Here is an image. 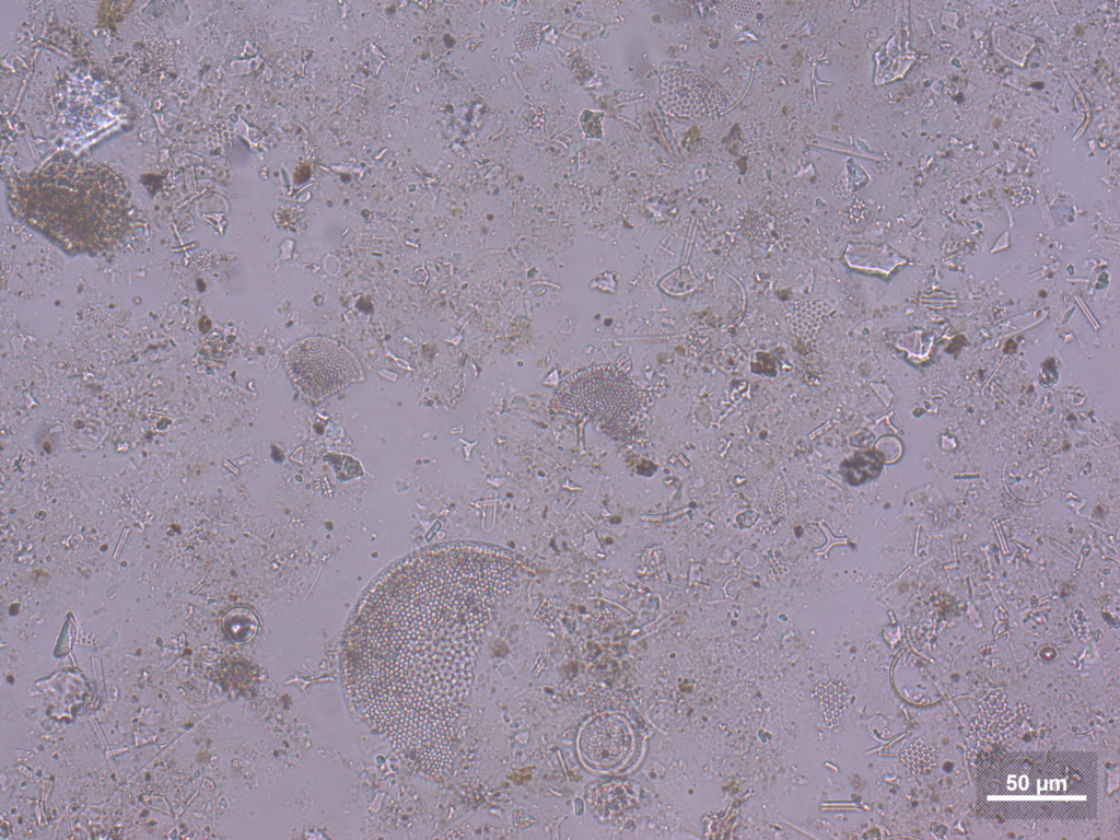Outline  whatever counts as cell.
<instances>
[{
  "instance_id": "1",
  "label": "cell",
  "mask_w": 1120,
  "mask_h": 840,
  "mask_svg": "<svg viewBox=\"0 0 1120 840\" xmlns=\"http://www.w3.org/2000/svg\"><path fill=\"white\" fill-rule=\"evenodd\" d=\"M494 598L480 568L443 546L388 571L362 602L345 650L350 700L393 748L445 770Z\"/></svg>"
},
{
  "instance_id": "2",
  "label": "cell",
  "mask_w": 1120,
  "mask_h": 840,
  "mask_svg": "<svg viewBox=\"0 0 1120 840\" xmlns=\"http://www.w3.org/2000/svg\"><path fill=\"white\" fill-rule=\"evenodd\" d=\"M8 207L69 255L98 254L125 236L130 201L125 180L110 166L58 154L20 174L8 187Z\"/></svg>"
},
{
  "instance_id": "3",
  "label": "cell",
  "mask_w": 1120,
  "mask_h": 840,
  "mask_svg": "<svg viewBox=\"0 0 1120 840\" xmlns=\"http://www.w3.org/2000/svg\"><path fill=\"white\" fill-rule=\"evenodd\" d=\"M978 809L995 819H1088L1097 759L1085 752H995L977 770Z\"/></svg>"
},
{
  "instance_id": "4",
  "label": "cell",
  "mask_w": 1120,
  "mask_h": 840,
  "mask_svg": "<svg viewBox=\"0 0 1120 840\" xmlns=\"http://www.w3.org/2000/svg\"><path fill=\"white\" fill-rule=\"evenodd\" d=\"M645 404L634 383L612 365H596L569 376L552 399L555 409L595 422L610 436L630 438Z\"/></svg>"
},
{
  "instance_id": "5",
  "label": "cell",
  "mask_w": 1120,
  "mask_h": 840,
  "mask_svg": "<svg viewBox=\"0 0 1120 840\" xmlns=\"http://www.w3.org/2000/svg\"><path fill=\"white\" fill-rule=\"evenodd\" d=\"M284 366L299 392L313 400L348 387L362 376L360 364L351 352L322 337L293 345L285 353Z\"/></svg>"
},
{
  "instance_id": "6",
  "label": "cell",
  "mask_w": 1120,
  "mask_h": 840,
  "mask_svg": "<svg viewBox=\"0 0 1120 840\" xmlns=\"http://www.w3.org/2000/svg\"><path fill=\"white\" fill-rule=\"evenodd\" d=\"M660 97L669 114L684 118L720 115L728 105L723 90L705 73L684 63L661 69Z\"/></svg>"
},
{
  "instance_id": "7",
  "label": "cell",
  "mask_w": 1120,
  "mask_h": 840,
  "mask_svg": "<svg viewBox=\"0 0 1120 840\" xmlns=\"http://www.w3.org/2000/svg\"><path fill=\"white\" fill-rule=\"evenodd\" d=\"M582 759L600 772L623 768L634 750V736L629 723L617 715L600 714L582 727L578 740Z\"/></svg>"
},
{
  "instance_id": "8",
  "label": "cell",
  "mask_w": 1120,
  "mask_h": 840,
  "mask_svg": "<svg viewBox=\"0 0 1120 840\" xmlns=\"http://www.w3.org/2000/svg\"><path fill=\"white\" fill-rule=\"evenodd\" d=\"M697 279L692 271L682 267L666 275L660 282V287L670 295H684L695 290Z\"/></svg>"
},
{
  "instance_id": "9",
  "label": "cell",
  "mask_w": 1120,
  "mask_h": 840,
  "mask_svg": "<svg viewBox=\"0 0 1120 840\" xmlns=\"http://www.w3.org/2000/svg\"><path fill=\"white\" fill-rule=\"evenodd\" d=\"M875 465L870 463L865 454L855 456L851 462L843 463L844 476L852 483L862 482L867 477H872L874 470L867 468L875 467Z\"/></svg>"
}]
</instances>
